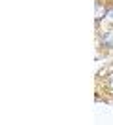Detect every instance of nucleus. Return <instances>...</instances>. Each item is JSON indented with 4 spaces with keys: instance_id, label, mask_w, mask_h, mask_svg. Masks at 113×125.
I'll list each match as a JSON object with an SVG mask.
<instances>
[{
    "instance_id": "1",
    "label": "nucleus",
    "mask_w": 113,
    "mask_h": 125,
    "mask_svg": "<svg viewBox=\"0 0 113 125\" xmlns=\"http://www.w3.org/2000/svg\"><path fill=\"white\" fill-rule=\"evenodd\" d=\"M100 44L104 47H107V49H113V29H109V31H105L104 34H102Z\"/></svg>"
},
{
    "instance_id": "2",
    "label": "nucleus",
    "mask_w": 113,
    "mask_h": 125,
    "mask_svg": "<svg viewBox=\"0 0 113 125\" xmlns=\"http://www.w3.org/2000/svg\"><path fill=\"white\" fill-rule=\"evenodd\" d=\"M105 15H107V6L96 0V23H100Z\"/></svg>"
},
{
    "instance_id": "3",
    "label": "nucleus",
    "mask_w": 113,
    "mask_h": 125,
    "mask_svg": "<svg viewBox=\"0 0 113 125\" xmlns=\"http://www.w3.org/2000/svg\"><path fill=\"white\" fill-rule=\"evenodd\" d=\"M105 83H107V87H109V91H113V72L105 78Z\"/></svg>"
},
{
    "instance_id": "4",
    "label": "nucleus",
    "mask_w": 113,
    "mask_h": 125,
    "mask_svg": "<svg viewBox=\"0 0 113 125\" xmlns=\"http://www.w3.org/2000/svg\"><path fill=\"white\" fill-rule=\"evenodd\" d=\"M98 2H102V4H105L107 8H109V6H113V0H98Z\"/></svg>"
}]
</instances>
